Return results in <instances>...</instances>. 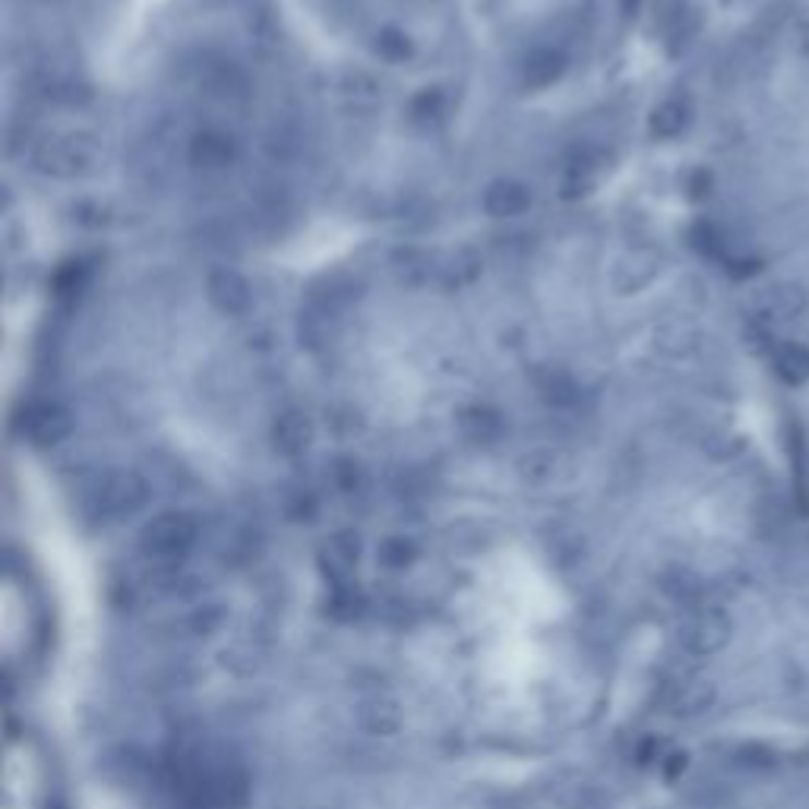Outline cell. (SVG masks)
I'll list each match as a JSON object with an SVG mask.
<instances>
[{
	"mask_svg": "<svg viewBox=\"0 0 809 809\" xmlns=\"http://www.w3.org/2000/svg\"><path fill=\"white\" fill-rule=\"evenodd\" d=\"M150 500V484L136 472L115 468L92 480L83 493V510L90 512L95 522H118L140 510Z\"/></svg>",
	"mask_w": 809,
	"mask_h": 809,
	"instance_id": "cell-1",
	"label": "cell"
},
{
	"mask_svg": "<svg viewBox=\"0 0 809 809\" xmlns=\"http://www.w3.org/2000/svg\"><path fill=\"white\" fill-rule=\"evenodd\" d=\"M200 538V522L193 512H162L140 532V550L155 563H175Z\"/></svg>",
	"mask_w": 809,
	"mask_h": 809,
	"instance_id": "cell-2",
	"label": "cell"
},
{
	"mask_svg": "<svg viewBox=\"0 0 809 809\" xmlns=\"http://www.w3.org/2000/svg\"><path fill=\"white\" fill-rule=\"evenodd\" d=\"M734 639V623L730 617L718 610V607H705V610H692L690 617L680 627V645L690 655H718L721 649H727V642Z\"/></svg>",
	"mask_w": 809,
	"mask_h": 809,
	"instance_id": "cell-3",
	"label": "cell"
},
{
	"mask_svg": "<svg viewBox=\"0 0 809 809\" xmlns=\"http://www.w3.org/2000/svg\"><path fill=\"white\" fill-rule=\"evenodd\" d=\"M715 699H718V690H715L712 680L690 677V680H680L670 690V695H667V712L674 718H699V715H705L715 705Z\"/></svg>",
	"mask_w": 809,
	"mask_h": 809,
	"instance_id": "cell-4",
	"label": "cell"
},
{
	"mask_svg": "<svg viewBox=\"0 0 809 809\" xmlns=\"http://www.w3.org/2000/svg\"><path fill=\"white\" fill-rule=\"evenodd\" d=\"M26 433L38 447H58L73 433V418L60 405H35L26 418Z\"/></svg>",
	"mask_w": 809,
	"mask_h": 809,
	"instance_id": "cell-5",
	"label": "cell"
},
{
	"mask_svg": "<svg viewBox=\"0 0 809 809\" xmlns=\"http://www.w3.org/2000/svg\"><path fill=\"white\" fill-rule=\"evenodd\" d=\"M769 360H772V370H775V377L784 386L800 390V386L809 383V345H804V342L784 338L772 348Z\"/></svg>",
	"mask_w": 809,
	"mask_h": 809,
	"instance_id": "cell-6",
	"label": "cell"
},
{
	"mask_svg": "<svg viewBox=\"0 0 809 809\" xmlns=\"http://www.w3.org/2000/svg\"><path fill=\"white\" fill-rule=\"evenodd\" d=\"M210 300L225 313H240L250 304V285L238 272L218 270L210 275Z\"/></svg>",
	"mask_w": 809,
	"mask_h": 809,
	"instance_id": "cell-7",
	"label": "cell"
},
{
	"mask_svg": "<svg viewBox=\"0 0 809 809\" xmlns=\"http://www.w3.org/2000/svg\"><path fill=\"white\" fill-rule=\"evenodd\" d=\"M532 206V193L515 183V180H500L484 193V210L497 218H510V215H522Z\"/></svg>",
	"mask_w": 809,
	"mask_h": 809,
	"instance_id": "cell-8",
	"label": "cell"
},
{
	"mask_svg": "<svg viewBox=\"0 0 809 809\" xmlns=\"http://www.w3.org/2000/svg\"><path fill=\"white\" fill-rule=\"evenodd\" d=\"M690 127V105L683 98H664L652 115V133L661 140H674Z\"/></svg>",
	"mask_w": 809,
	"mask_h": 809,
	"instance_id": "cell-9",
	"label": "cell"
},
{
	"mask_svg": "<svg viewBox=\"0 0 809 809\" xmlns=\"http://www.w3.org/2000/svg\"><path fill=\"white\" fill-rule=\"evenodd\" d=\"M807 292L800 288V285H794V282H784V285H775L772 292H769V317H775V320H794V317H800L804 310H807Z\"/></svg>",
	"mask_w": 809,
	"mask_h": 809,
	"instance_id": "cell-10",
	"label": "cell"
},
{
	"mask_svg": "<svg viewBox=\"0 0 809 809\" xmlns=\"http://www.w3.org/2000/svg\"><path fill=\"white\" fill-rule=\"evenodd\" d=\"M275 440L282 443L285 452L304 450L307 440H310V424L300 418V415H285V418L275 424Z\"/></svg>",
	"mask_w": 809,
	"mask_h": 809,
	"instance_id": "cell-11",
	"label": "cell"
},
{
	"mask_svg": "<svg viewBox=\"0 0 809 809\" xmlns=\"http://www.w3.org/2000/svg\"><path fill=\"white\" fill-rule=\"evenodd\" d=\"M364 724L373 730V734H395L398 724H402V715L398 709L386 702V699H373L367 709H364Z\"/></svg>",
	"mask_w": 809,
	"mask_h": 809,
	"instance_id": "cell-12",
	"label": "cell"
},
{
	"mask_svg": "<svg viewBox=\"0 0 809 809\" xmlns=\"http://www.w3.org/2000/svg\"><path fill=\"white\" fill-rule=\"evenodd\" d=\"M45 162H48L45 168L55 171V175H73L83 165V155H80L73 140H58V143H48V158Z\"/></svg>",
	"mask_w": 809,
	"mask_h": 809,
	"instance_id": "cell-13",
	"label": "cell"
},
{
	"mask_svg": "<svg viewBox=\"0 0 809 809\" xmlns=\"http://www.w3.org/2000/svg\"><path fill=\"white\" fill-rule=\"evenodd\" d=\"M197 162H203V165H225L228 158H231V150H228V143L225 140H218V136H203L200 143H197Z\"/></svg>",
	"mask_w": 809,
	"mask_h": 809,
	"instance_id": "cell-14",
	"label": "cell"
},
{
	"mask_svg": "<svg viewBox=\"0 0 809 809\" xmlns=\"http://www.w3.org/2000/svg\"><path fill=\"white\" fill-rule=\"evenodd\" d=\"M560 73V58L550 55V51H540L535 58L528 60V80L532 83H547Z\"/></svg>",
	"mask_w": 809,
	"mask_h": 809,
	"instance_id": "cell-15",
	"label": "cell"
},
{
	"mask_svg": "<svg viewBox=\"0 0 809 809\" xmlns=\"http://www.w3.org/2000/svg\"><path fill=\"white\" fill-rule=\"evenodd\" d=\"M408 557H412L408 540L395 538V540H386V544H383V560L392 563V567H405V563H408Z\"/></svg>",
	"mask_w": 809,
	"mask_h": 809,
	"instance_id": "cell-16",
	"label": "cell"
},
{
	"mask_svg": "<svg viewBox=\"0 0 809 809\" xmlns=\"http://www.w3.org/2000/svg\"><path fill=\"white\" fill-rule=\"evenodd\" d=\"M683 769H687V756H683V752H674V756H667V765H664L667 778H677V775H680Z\"/></svg>",
	"mask_w": 809,
	"mask_h": 809,
	"instance_id": "cell-17",
	"label": "cell"
},
{
	"mask_svg": "<svg viewBox=\"0 0 809 809\" xmlns=\"http://www.w3.org/2000/svg\"><path fill=\"white\" fill-rule=\"evenodd\" d=\"M797 48H800V55L809 60V20H804L800 29H797Z\"/></svg>",
	"mask_w": 809,
	"mask_h": 809,
	"instance_id": "cell-18",
	"label": "cell"
}]
</instances>
